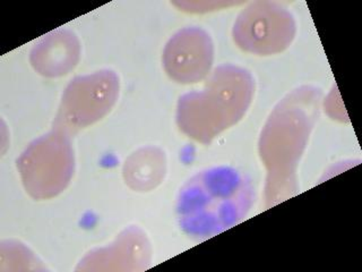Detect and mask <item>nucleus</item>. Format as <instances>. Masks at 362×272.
<instances>
[{
    "mask_svg": "<svg viewBox=\"0 0 362 272\" xmlns=\"http://www.w3.org/2000/svg\"><path fill=\"white\" fill-rule=\"evenodd\" d=\"M254 198V187L245 174L231 167L209 168L181 187L177 221L188 237L205 241L246 218Z\"/></svg>",
    "mask_w": 362,
    "mask_h": 272,
    "instance_id": "nucleus-1",
    "label": "nucleus"
},
{
    "mask_svg": "<svg viewBox=\"0 0 362 272\" xmlns=\"http://www.w3.org/2000/svg\"><path fill=\"white\" fill-rule=\"evenodd\" d=\"M254 83L248 72L235 66L216 68L201 92L179 100L177 123L196 141L209 143L241 119L250 105Z\"/></svg>",
    "mask_w": 362,
    "mask_h": 272,
    "instance_id": "nucleus-2",
    "label": "nucleus"
},
{
    "mask_svg": "<svg viewBox=\"0 0 362 272\" xmlns=\"http://www.w3.org/2000/svg\"><path fill=\"white\" fill-rule=\"evenodd\" d=\"M17 168L32 198H54L65 190L74 174L71 143L58 132L42 136L24 151Z\"/></svg>",
    "mask_w": 362,
    "mask_h": 272,
    "instance_id": "nucleus-3",
    "label": "nucleus"
},
{
    "mask_svg": "<svg viewBox=\"0 0 362 272\" xmlns=\"http://www.w3.org/2000/svg\"><path fill=\"white\" fill-rule=\"evenodd\" d=\"M296 22L282 6L267 1L252 4L241 11L233 28V39L239 48L250 54H279L291 45Z\"/></svg>",
    "mask_w": 362,
    "mask_h": 272,
    "instance_id": "nucleus-4",
    "label": "nucleus"
},
{
    "mask_svg": "<svg viewBox=\"0 0 362 272\" xmlns=\"http://www.w3.org/2000/svg\"><path fill=\"white\" fill-rule=\"evenodd\" d=\"M119 94V79L110 71L77 77L62 96L56 124L74 130L98 122L110 111Z\"/></svg>",
    "mask_w": 362,
    "mask_h": 272,
    "instance_id": "nucleus-5",
    "label": "nucleus"
},
{
    "mask_svg": "<svg viewBox=\"0 0 362 272\" xmlns=\"http://www.w3.org/2000/svg\"><path fill=\"white\" fill-rule=\"evenodd\" d=\"M213 55L212 40L206 32L198 28H184L164 49V69L178 83H197L209 73Z\"/></svg>",
    "mask_w": 362,
    "mask_h": 272,
    "instance_id": "nucleus-6",
    "label": "nucleus"
},
{
    "mask_svg": "<svg viewBox=\"0 0 362 272\" xmlns=\"http://www.w3.org/2000/svg\"><path fill=\"white\" fill-rule=\"evenodd\" d=\"M78 58V40L68 31L51 34L31 52L32 65L45 76L65 75L76 66Z\"/></svg>",
    "mask_w": 362,
    "mask_h": 272,
    "instance_id": "nucleus-7",
    "label": "nucleus"
},
{
    "mask_svg": "<svg viewBox=\"0 0 362 272\" xmlns=\"http://www.w3.org/2000/svg\"><path fill=\"white\" fill-rule=\"evenodd\" d=\"M165 170L164 153L156 147H146L132 154L124 162V181L133 190L147 192L161 183Z\"/></svg>",
    "mask_w": 362,
    "mask_h": 272,
    "instance_id": "nucleus-8",
    "label": "nucleus"
}]
</instances>
